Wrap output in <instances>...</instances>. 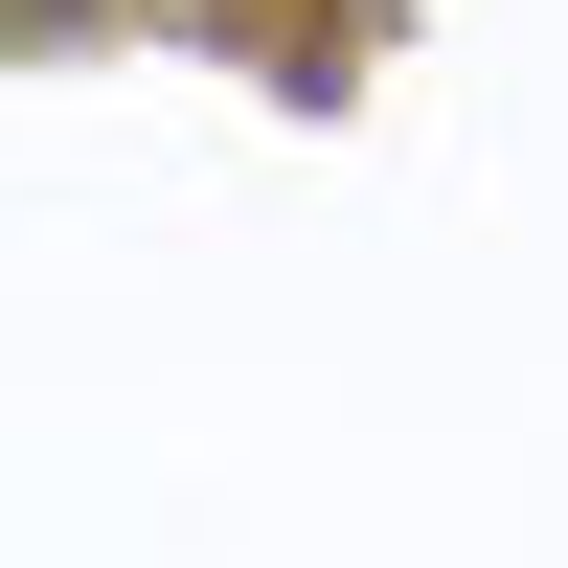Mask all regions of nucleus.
Returning <instances> with one entry per match:
<instances>
[{"label": "nucleus", "instance_id": "f257e3e1", "mask_svg": "<svg viewBox=\"0 0 568 568\" xmlns=\"http://www.w3.org/2000/svg\"><path fill=\"white\" fill-rule=\"evenodd\" d=\"M91 23H114V0H0V45H91Z\"/></svg>", "mask_w": 568, "mask_h": 568}]
</instances>
